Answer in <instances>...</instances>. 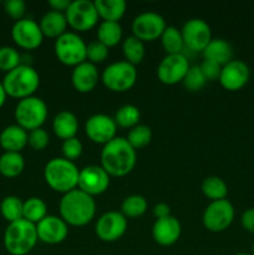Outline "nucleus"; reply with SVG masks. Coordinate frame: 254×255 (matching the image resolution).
Here are the masks:
<instances>
[{"label":"nucleus","instance_id":"obj_1","mask_svg":"<svg viewBox=\"0 0 254 255\" xmlns=\"http://www.w3.org/2000/svg\"><path fill=\"white\" fill-rule=\"evenodd\" d=\"M137 154L124 137H115L101 151V167L110 177H125L136 166Z\"/></svg>","mask_w":254,"mask_h":255},{"label":"nucleus","instance_id":"obj_2","mask_svg":"<svg viewBox=\"0 0 254 255\" xmlns=\"http://www.w3.org/2000/svg\"><path fill=\"white\" fill-rule=\"evenodd\" d=\"M60 217L67 226L84 227L94 219L96 203L94 197L89 196L79 188L67 192L60 201Z\"/></svg>","mask_w":254,"mask_h":255},{"label":"nucleus","instance_id":"obj_3","mask_svg":"<svg viewBox=\"0 0 254 255\" xmlns=\"http://www.w3.org/2000/svg\"><path fill=\"white\" fill-rule=\"evenodd\" d=\"M80 169L74 162L59 157L50 159L44 169V178L47 186L59 193H67L79 186Z\"/></svg>","mask_w":254,"mask_h":255},{"label":"nucleus","instance_id":"obj_4","mask_svg":"<svg viewBox=\"0 0 254 255\" xmlns=\"http://www.w3.org/2000/svg\"><path fill=\"white\" fill-rule=\"evenodd\" d=\"M1 84L7 96L20 101L31 97L36 92L40 85V76L34 67L21 64L16 69L6 72Z\"/></svg>","mask_w":254,"mask_h":255},{"label":"nucleus","instance_id":"obj_5","mask_svg":"<svg viewBox=\"0 0 254 255\" xmlns=\"http://www.w3.org/2000/svg\"><path fill=\"white\" fill-rule=\"evenodd\" d=\"M4 247L10 255H27L36 246V226L25 219L9 223L4 233Z\"/></svg>","mask_w":254,"mask_h":255},{"label":"nucleus","instance_id":"obj_6","mask_svg":"<svg viewBox=\"0 0 254 255\" xmlns=\"http://www.w3.org/2000/svg\"><path fill=\"white\" fill-rule=\"evenodd\" d=\"M16 125L25 131H34L41 128L47 119V106L41 99L36 96L20 100L14 112Z\"/></svg>","mask_w":254,"mask_h":255},{"label":"nucleus","instance_id":"obj_7","mask_svg":"<svg viewBox=\"0 0 254 255\" xmlns=\"http://www.w3.org/2000/svg\"><path fill=\"white\" fill-rule=\"evenodd\" d=\"M102 84L112 92H126L137 81L136 66L127 61H119L109 65L102 72Z\"/></svg>","mask_w":254,"mask_h":255},{"label":"nucleus","instance_id":"obj_8","mask_svg":"<svg viewBox=\"0 0 254 255\" xmlns=\"http://www.w3.org/2000/svg\"><path fill=\"white\" fill-rule=\"evenodd\" d=\"M87 45L75 32H65L55 41V55L61 64L77 66L86 61Z\"/></svg>","mask_w":254,"mask_h":255},{"label":"nucleus","instance_id":"obj_9","mask_svg":"<svg viewBox=\"0 0 254 255\" xmlns=\"http://www.w3.org/2000/svg\"><path fill=\"white\" fill-rule=\"evenodd\" d=\"M67 25L79 32H85L96 26L99 21L96 6L90 0H75L71 1L69 9L65 12Z\"/></svg>","mask_w":254,"mask_h":255},{"label":"nucleus","instance_id":"obj_10","mask_svg":"<svg viewBox=\"0 0 254 255\" xmlns=\"http://www.w3.org/2000/svg\"><path fill=\"white\" fill-rule=\"evenodd\" d=\"M236 211L234 207L228 199H222V201H214L209 204L203 213L204 228L208 229L213 233H221L228 229L231 224L233 223Z\"/></svg>","mask_w":254,"mask_h":255},{"label":"nucleus","instance_id":"obj_11","mask_svg":"<svg viewBox=\"0 0 254 255\" xmlns=\"http://www.w3.org/2000/svg\"><path fill=\"white\" fill-rule=\"evenodd\" d=\"M167 27L163 17L157 12H143L136 16L132 22L133 36L141 41H154L162 36Z\"/></svg>","mask_w":254,"mask_h":255},{"label":"nucleus","instance_id":"obj_12","mask_svg":"<svg viewBox=\"0 0 254 255\" xmlns=\"http://www.w3.org/2000/svg\"><path fill=\"white\" fill-rule=\"evenodd\" d=\"M188 59L183 54L167 55L157 67V77L164 85H176L183 81L184 76L188 72Z\"/></svg>","mask_w":254,"mask_h":255},{"label":"nucleus","instance_id":"obj_13","mask_svg":"<svg viewBox=\"0 0 254 255\" xmlns=\"http://www.w3.org/2000/svg\"><path fill=\"white\" fill-rule=\"evenodd\" d=\"M184 47L194 52L204 51L212 41V31L209 25L202 19H191L183 25L182 29Z\"/></svg>","mask_w":254,"mask_h":255},{"label":"nucleus","instance_id":"obj_14","mask_svg":"<svg viewBox=\"0 0 254 255\" xmlns=\"http://www.w3.org/2000/svg\"><path fill=\"white\" fill-rule=\"evenodd\" d=\"M11 37L20 49L35 50L42 44L44 34L36 21L24 17L14 22L11 27Z\"/></svg>","mask_w":254,"mask_h":255},{"label":"nucleus","instance_id":"obj_15","mask_svg":"<svg viewBox=\"0 0 254 255\" xmlns=\"http://www.w3.org/2000/svg\"><path fill=\"white\" fill-rule=\"evenodd\" d=\"M96 236L102 242L112 243L124 237L127 231V219L121 212H107L97 219Z\"/></svg>","mask_w":254,"mask_h":255},{"label":"nucleus","instance_id":"obj_16","mask_svg":"<svg viewBox=\"0 0 254 255\" xmlns=\"http://www.w3.org/2000/svg\"><path fill=\"white\" fill-rule=\"evenodd\" d=\"M85 132L94 143L105 146L115 137H117V125L112 117L104 114H97L87 120L85 125Z\"/></svg>","mask_w":254,"mask_h":255},{"label":"nucleus","instance_id":"obj_17","mask_svg":"<svg viewBox=\"0 0 254 255\" xmlns=\"http://www.w3.org/2000/svg\"><path fill=\"white\" fill-rule=\"evenodd\" d=\"M110 187V176L101 166H87L80 169L79 186L80 191L95 197L105 193Z\"/></svg>","mask_w":254,"mask_h":255},{"label":"nucleus","instance_id":"obj_18","mask_svg":"<svg viewBox=\"0 0 254 255\" xmlns=\"http://www.w3.org/2000/svg\"><path fill=\"white\" fill-rule=\"evenodd\" d=\"M251 70L249 66L242 60H232L222 67L219 82L227 91H239L249 81Z\"/></svg>","mask_w":254,"mask_h":255},{"label":"nucleus","instance_id":"obj_19","mask_svg":"<svg viewBox=\"0 0 254 255\" xmlns=\"http://www.w3.org/2000/svg\"><path fill=\"white\" fill-rule=\"evenodd\" d=\"M37 238L45 244H60L67 238L69 226L61 217L46 216L41 222L36 224Z\"/></svg>","mask_w":254,"mask_h":255},{"label":"nucleus","instance_id":"obj_20","mask_svg":"<svg viewBox=\"0 0 254 255\" xmlns=\"http://www.w3.org/2000/svg\"><path fill=\"white\" fill-rule=\"evenodd\" d=\"M181 223L173 216H168L166 218L156 219L152 228V237L154 242L162 247H169L177 243L181 237Z\"/></svg>","mask_w":254,"mask_h":255},{"label":"nucleus","instance_id":"obj_21","mask_svg":"<svg viewBox=\"0 0 254 255\" xmlns=\"http://www.w3.org/2000/svg\"><path fill=\"white\" fill-rule=\"evenodd\" d=\"M99 80L100 76L96 65L91 64L89 61L77 65L72 70L71 82L72 86L77 92H81V94L91 92L97 86Z\"/></svg>","mask_w":254,"mask_h":255},{"label":"nucleus","instance_id":"obj_22","mask_svg":"<svg viewBox=\"0 0 254 255\" xmlns=\"http://www.w3.org/2000/svg\"><path fill=\"white\" fill-rule=\"evenodd\" d=\"M29 132L17 125L5 127L0 133V146L5 152H21L27 146Z\"/></svg>","mask_w":254,"mask_h":255},{"label":"nucleus","instance_id":"obj_23","mask_svg":"<svg viewBox=\"0 0 254 255\" xmlns=\"http://www.w3.org/2000/svg\"><path fill=\"white\" fill-rule=\"evenodd\" d=\"M39 25L44 36L51 37V39H59L65 32H67L66 29L69 26L64 12L54 11V10L47 11L41 17Z\"/></svg>","mask_w":254,"mask_h":255},{"label":"nucleus","instance_id":"obj_24","mask_svg":"<svg viewBox=\"0 0 254 255\" xmlns=\"http://www.w3.org/2000/svg\"><path fill=\"white\" fill-rule=\"evenodd\" d=\"M52 129H54V133L64 141L74 138L79 131L77 117L70 111L59 112L52 121Z\"/></svg>","mask_w":254,"mask_h":255},{"label":"nucleus","instance_id":"obj_25","mask_svg":"<svg viewBox=\"0 0 254 255\" xmlns=\"http://www.w3.org/2000/svg\"><path fill=\"white\" fill-rule=\"evenodd\" d=\"M204 60H209L222 67L233 60V47L223 39H212L203 51Z\"/></svg>","mask_w":254,"mask_h":255},{"label":"nucleus","instance_id":"obj_26","mask_svg":"<svg viewBox=\"0 0 254 255\" xmlns=\"http://www.w3.org/2000/svg\"><path fill=\"white\" fill-rule=\"evenodd\" d=\"M96 6L99 17L104 21L119 22L126 12V2L124 0H96Z\"/></svg>","mask_w":254,"mask_h":255},{"label":"nucleus","instance_id":"obj_27","mask_svg":"<svg viewBox=\"0 0 254 255\" xmlns=\"http://www.w3.org/2000/svg\"><path fill=\"white\" fill-rule=\"evenodd\" d=\"M25 159L19 152H4L0 156V174L6 178H15L22 173Z\"/></svg>","mask_w":254,"mask_h":255},{"label":"nucleus","instance_id":"obj_28","mask_svg":"<svg viewBox=\"0 0 254 255\" xmlns=\"http://www.w3.org/2000/svg\"><path fill=\"white\" fill-rule=\"evenodd\" d=\"M47 216V206L41 198L31 197L24 202L22 207V219L36 226Z\"/></svg>","mask_w":254,"mask_h":255},{"label":"nucleus","instance_id":"obj_29","mask_svg":"<svg viewBox=\"0 0 254 255\" xmlns=\"http://www.w3.org/2000/svg\"><path fill=\"white\" fill-rule=\"evenodd\" d=\"M97 40L105 46L114 47L122 40V27L119 22L102 21L97 29Z\"/></svg>","mask_w":254,"mask_h":255},{"label":"nucleus","instance_id":"obj_30","mask_svg":"<svg viewBox=\"0 0 254 255\" xmlns=\"http://www.w3.org/2000/svg\"><path fill=\"white\" fill-rule=\"evenodd\" d=\"M122 52H124L125 59L128 64L133 65V66L139 65L142 60L144 59V54H146L143 41L134 37L133 35L126 37L124 40V44H122Z\"/></svg>","mask_w":254,"mask_h":255},{"label":"nucleus","instance_id":"obj_31","mask_svg":"<svg viewBox=\"0 0 254 255\" xmlns=\"http://www.w3.org/2000/svg\"><path fill=\"white\" fill-rule=\"evenodd\" d=\"M202 192L212 202L222 201V199H226L227 196H228V187H227V183L222 178L217 176H211L207 177L202 182Z\"/></svg>","mask_w":254,"mask_h":255},{"label":"nucleus","instance_id":"obj_32","mask_svg":"<svg viewBox=\"0 0 254 255\" xmlns=\"http://www.w3.org/2000/svg\"><path fill=\"white\" fill-rule=\"evenodd\" d=\"M161 42L162 47L167 52V55L182 54V50L184 47L182 32L174 26H167L164 29L161 36Z\"/></svg>","mask_w":254,"mask_h":255},{"label":"nucleus","instance_id":"obj_33","mask_svg":"<svg viewBox=\"0 0 254 255\" xmlns=\"http://www.w3.org/2000/svg\"><path fill=\"white\" fill-rule=\"evenodd\" d=\"M24 202L16 196H7L0 203V213L9 223L22 219Z\"/></svg>","mask_w":254,"mask_h":255},{"label":"nucleus","instance_id":"obj_34","mask_svg":"<svg viewBox=\"0 0 254 255\" xmlns=\"http://www.w3.org/2000/svg\"><path fill=\"white\" fill-rule=\"evenodd\" d=\"M147 201L144 197L139 194H132L126 197L121 204V213L126 218H137L146 213L147 211Z\"/></svg>","mask_w":254,"mask_h":255},{"label":"nucleus","instance_id":"obj_35","mask_svg":"<svg viewBox=\"0 0 254 255\" xmlns=\"http://www.w3.org/2000/svg\"><path fill=\"white\" fill-rule=\"evenodd\" d=\"M139 119H141V114L136 106L125 105L117 110L114 120L117 126L122 127V128H133L138 125Z\"/></svg>","mask_w":254,"mask_h":255},{"label":"nucleus","instance_id":"obj_36","mask_svg":"<svg viewBox=\"0 0 254 255\" xmlns=\"http://www.w3.org/2000/svg\"><path fill=\"white\" fill-rule=\"evenodd\" d=\"M127 142L131 144L132 148L141 149L143 147L148 146L152 139V131L148 126L144 125H137L136 127L129 129L128 134L126 137Z\"/></svg>","mask_w":254,"mask_h":255},{"label":"nucleus","instance_id":"obj_37","mask_svg":"<svg viewBox=\"0 0 254 255\" xmlns=\"http://www.w3.org/2000/svg\"><path fill=\"white\" fill-rule=\"evenodd\" d=\"M21 61L19 51L12 46H0V71L9 72L16 69Z\"/></svg>","mask_w":254,"mask_h":255},{"label":"nucleus","instance_id":"obj_38","mask_svg":"<svg viewBox=\"0 0 254 255\" xmlns=\"http://www.w3.org/2000/svg\"><path fill=\"white\" fill-rule=\"evenodd\" d=\"M182 82H183L184 87H186L188 91L197 92V91H201V90L203 89L207 80L206 77H204L203 72H202L201 67L191 66Z\"/></svg>","mask_w":254,"mask_h":255},{"label":"nucleus","instance_id":"obj_39","mask_svg":"<svg viewBox=\"0 0 254 255\" xmlns=\"http://www.w3.org/2000/svg\"><path fill=\"white\" fill-rule=\"evenodd\" d=\"M109 57V47L105 46L104 44L96 40L87 45L86 50V61L91 62V64H101L105 60Z\"/></svg>","mask_w":254,"mask_h":255},{"label":"nucleus","instance_id":"obj_40","mask_svg":"<svg viewBox=\"0 0 254 255\" xmlns=\"http://www.w3.org/2000/svg\"><path fill=\"white\" fill-rule=\"evenodd\" d=\"M50 137L45 129L37 128L34 131L29 132L27 136V144L31 147L35 151H44L47 146H49Z\"/></svg>","mask_w":254,"mask_h":255},{"label":"nucleus","instance_id":"obj_41","mask_svg":"<svg viewBox=\"0 0 254 255\" xmlns=\"http://www.w3.org/2000/svg\"><path fill=\"white\" fill-rule=\"evenodd\" d=\"M61 149H62V156H64V158L74 162L75 159H77L80 156H81L84 147H82L81 141H80L79 138H76V137H74V138H70V139H66V141H64Z\"/></svg>","mask_w":254,"mask_h":255},{"label":"nucleus","instance_id":"obj_42","mask_svg":"<svg viewBox=\"0 0 254 255\" xmlns=\"http://www.w3.org/2000/svg\"><path fill=\"white\" fill-rule=\"evenodd\" d=\"M4 10L11 19L19 20L24 19L25 11H26V4L22 0H6L4 1Z\"/></svg>","mask_w":254,"mask_h":255},{"label":"nucleus","instance_id":"obj_43","mask_svg":"<svg viewBox=\"0 0 254 255\" xmlns=\"http://www.w3.org/2000/svg\"><path fill=\"white\" fill-rule=\"evenodd\" d=\"M202 72H203L204 77H206L207 81H214V80H219V76H221L222 66L221 65L216 64L213 61H209V60H204L201 65Z\"/></svg>","mask_w":254,"mask_h":255},{"label":"nucleus","instance_id":"obj_44","mask_svg":"<svg viewBox=\"0 0 254 255\" xmlns=\"http://www.w3.org/2000/svg\"><path fill=\"white\" fill-rule=\"evenodd\" d=\"M241 223L247 232L254 234V208H248L243 212Z\"/></svg>","mask_w":254,"mask_h":255},{"label":"nucleus","instance_id":"obj_45","mask_svg":"<svg viewBox=\"0 0 254 255\" xmlns=\"http://www.w3.org/2000/svg\"><path fill=\"white\" fill-rule=\"evenodd\" d=\"M70 4H71L70 0H50L49 1V6L51 7L54 11L64 12V14L67 11Z\"/></svg>","mask_w":254,"mask_h":255},{"label":"nucleus","instance_id":"obj_46","mask_svg":"<svg viewBox=\"0 0 254 255\" xmlns=\"http://www.w3.org/2000/svg\"><path fill=\"white\" fill-rule=\"evenodd\" d=\"M153 216L157 219L166 218V217L171 216V208H169L168 204L166 203H158L154 206L153 208Z\"/></svg>","mask_w":254,"mask_h":255},{"label":"nucleus","instance_id":"obj_47","mask_svg":"<svg viewBox=\"0 0 254 255\" xmlns=\"http://www.w3.org/2000/svg\"><path fill=\"white\" fill-rule=\"evenodd\" d=\"M6 97H7L6 92H5L4 86H2L1 81H0V109H1V107L5 105V101H6Z\"/></svg>","mask_w":254,"mask_h":255},{"label":"nucleus","instance_id":"obj_48","mask_svg":"<svg viewBox=\"0 0 254 255\" xmlns=\"http://www.w3.org/2000/svg\"><path fill=\"white\" fill-rule=\"evenodd\" d=\"M252 255H254V242H253V246H252Z\"/></svg>","mask_w":254,"mask_h":255},{"label":"nucleus","instance_id":"obj_49","mask_svg":"<svg viewBox=\"0 0 254 255\" xmlns=\"http://www.w3.org/2000/svg\"><path fill=\"white\" fill-rule=\"evenodd\" d=\"M236 255H252V254H248V253H238V254H236Z\"/></svg>","mask_w":254,"mask_h":255}]
</instances>
